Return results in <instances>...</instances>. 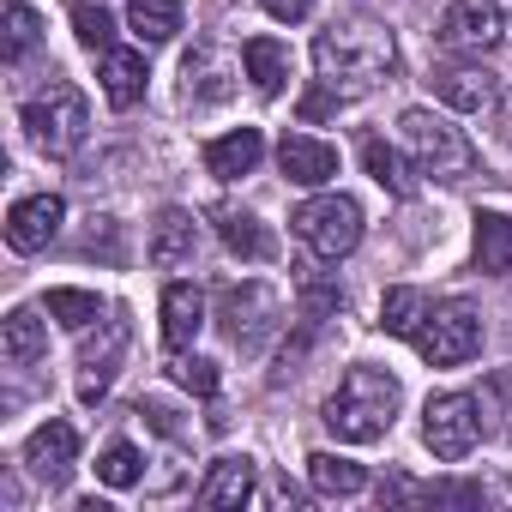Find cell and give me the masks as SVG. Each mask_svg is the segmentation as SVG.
<instances>
[{
    "mask_svg": "<svg viewBox=\"0 0 512 512\" xmlns=\"http://www.w3.org/2000/svg\"><path fill=\"white\" fill-rule=\"evenodd\" d=\"M73 37H79L91 55H109V49H115V19L103 13V0H79V7H73Z\"/></svg>",
    "mask_w": 512,
    "mask_h": 512,
    "instance_id": "30",
    "label": "cell"
},
{
    "mask_svg": "<svg viewBox=\"0 0 512 512\" xmlns=\"http://www.w3.org/2000/svg\"><path fill=\"white\" fill-rule=\"evenodd\" d=\"M145 55L139 49H109L103 55V97L115 103V109H133L139 97H145Z\"/></svg>",
    "mask_w": 512,
    "mask_h": 512,
    "instance_id": "23",
    "label": "cell"
},
{
    "mask_svg": "<svg viewBox=\"0 0 512 512\" xmlns=\"http://www.w3.org/2000/svg\"><path fill=\"white\" fill-rule=\"evenodd\" d=\"M97 482L103 488H139L145 482V452L133 440H109L103 458H97Z\"/></svg>",
    "mask_w": 512,
    "mask_h": 512,
    "instance_id": "28",
    "label": "cell"
},
{
    "mask_svg": "<svg viewBox=\"0 0 512 512\" xmlns=\"http://www.w3.org/2000/svg\"><path fill=\"white\" fill-rule=\"evenodd\" d=\"M25 464H31V476H37V482L61 488V482L73 476V464H79V428L49 416V422L25 440Z\"/></svg>",
    "mask_w": 512,
    "mask_h": 512,
    "instance_id": "12",
    "label": "cell"
},
{
    "mask_svg": "<svg viewBox=\"0 0 512 512\" xmlns=\"http://www.w3.org/2000/svg\"><path fill=\"white\" fill-rule=\"evenodd\" d=\"M410 344L422 350L428 368H458L482 350V314L470 302H440V308H428V320Z\"/></svg>",
    "mask_w": 512,
    "mask_h": 512,
    "instance_id": "6",
    "label": "cell"
},
{
    "mask_svg": "<svg viewBox=\"0 0 512 512\" xmlns=\"http://www.w3.org/2000/svg\"><path fill=\"white\" fill-rule=\"evenodd\" d=\"M217 320H223V332H229L235 350H260L266 332L284 320V302L266 284H229L223 302H217Z\"/></svg>",
    "mask_w": 512,
    "mask_h": 512,
    "instance_id": "9",
    "label": "cell"
},
{
    "mask_svg": "<svg viewBox=\"0 0 512 512\" xmlns=\"http://www.w3.org/2000/svg\"><path fill=\"white\" fill-rule=\"evenodd\" d=\"M127 25L139 43H169L181 31V0H127Z\"/></svg>",
    "mask_w": 512,
    "mask_h": 512,
    "instance_id": "27",
    "label": "cell"
},
{
    "mask_svg": "<svg viewBox=\"0 0 512 512\" xmlns=\"http://www.w3.org/2000/svg\"><path fill=\"white\" fill-rule=\"evenodd\" d=\"M109 308L91 296V290H49V320H61L67 332H85V326H97Z\"/></svg>",
    "mask_w": 512,
    "mask_h": 512,
    "instance_id": "29",
    "label": "cell"
},
{
    "mask_svg": "<svg viewBox=\"0 0 512 512\" xmlns=\"http://www.w3.org/2000/svg\"><path fill=\"white\" fill-rule=\"evenodd\" d=\"M344 296L332 290V284H302V320H320V314H332Z\"/></svg>",
    "mask_w": 512,
    "mask_h": 512,
    "instance_id": "33",
    "label": "cell"
},
{
    "mask_svg": "<svg viewBox=\"0 0 512 512\" xmlns=\"http://www.w3.org/2000/svg\"><path fill=\"white\" fill-rule=\"evenodd\" d=\"M428 85H434V97H440L446 109H458V115H476V109L494 103V73H488V67H440Z\"/></svg>",
    "mask_w": 512,
    "mask_h": 512,
    "instance_id": "19",
    "label": "cell"
},
{
    "mask_svg": "<svg viewBox=\"0 0 512 512\" xmlns=\"http://www.w3.org/2000/svg\"><path fill=\"white\" fill-rule=\"evenodd\" d=\"M500 37H506V13L494 0H452L446 19H440V43L458 55H488Z\"/></svg>",
    "mask_w": 512,
    "mask_h": 512,
    "instance_id": "10",
    "label": "cell"
},
{
    "mask_svg": "<svg viewBox=\"0 0 512 512\" xmlns=\"http://www.w3.org/2000/svg\"><path fill=\"white\" fill-rule=\"evenodd\" d=\"M290 223H296V235L314 260H344V253L362 247V205L350 193H314L296 205Z\"/></svg>",
    "mask_w": 512,
    "mask_h": 512,
    "instance_id": "5",
    "label": "cell"
},
{
    "mask_svg": "<svg viewBox=\"0 0 512 512\" xmlns=\"http://www.w3.org/2000/svg\"><path fill=\"white\" fill-rule=\"evenodd\" d=\"M314 73L338 103H356V97H368L374 85H386L398 73V43H392L386 25H368V19L332 25V31L314 37Z\"/></svg>",
    "mask_w": 512,
    "mask_h": 512,
    "instance_id": "1",
    "label": "cell"
},
{
    "mask_svg": "<svg viewBox=\"0 0 512 512\" xmlns=\"http://www.w3.org/2000/svg\"><path fill=\"white\" fill-rule=\"evenodd\" d=\"M362 169H368L392 199H410V193H416V181H410V169H416V163H404V157H398V145H386L380 133H368V139H362Z\"/></svg>",
    "mask_w": 512,
    "mask_h": 512,
    "instance_id": "24",
    "label": "cell"
},
{
    "mask_svg": "<svg viewBox=\"0 0 512 512\" xmlns=\"http://www.w3.org/2000/svg\"><path fill=\"white\" fill-rule=\"evenodd\" d=\"M253 500V458H217L211 470H205V482H199V506L205 512H241Z\"/></svg>",
    "mask_w": 512,
    "mask_h": 512,
    "instance_id": "15",
    "label": "cell"
},
{
    "mask_svg": "<svg viewBox=\"0 0 512 512\" xmlns=\"http://www.w3.org/2000/svg\"><path fill=\"white\" fill-rule=\"evenodd\" d=\"M43 350H49V326L37 320V308H13L7 326H0V356L13 368H31V362H43Z\"/></svg>",
    "mask_w": 512,
    "mask_h": 512,
    "instance_id": "22",
    "label": "cell"
},
{
    "mask_svg": "<svg viewBox=\"0 0 512 512\" xmlns=\"http://www.w3.org/2000/svg\"><path fill=\"white\" fill-rule=\"evenodd\" d=\"M211 223H217V241L235 253V260H272L278 253V241H272V229L253 217V211H235V205H217L211 211Z\"/></svg>",
    "mask_w": 512,
    "mask_h": 512,
    "instance_id": "17",
    "label": "cell"
},
{
    "mask_svg": "<svg viewBox=\"0 0 512 512\" xmlns=\"http://www.w3.org/2000/svg\"><path fill=\"white\" fill-rule=\"evenodd\" d=\"M398 404H404V392H398V380L386 374V368H350L344 380H338V392L326 398V428L338 434V440H350V446H368V440H380L386 428H392V416H398Z\"/></svg>",
    "mask_w": 512,
    "mask_h": 512,
    "instance_id": "2",
    "label": "cell"
},
{
    "mask_svg": "<svg viewBox=\"0 0 512 512\" xmlns=\"http://www.w3.org/2000/svg\"><path fill=\"white\" fill-rule=\"evenodd\" d=\"M428 296L422 290H410V284H392L386 296H380V332H392V338H416L422 332V320H428Z\"/></svg>",
    "mask_w": 512,
    "mask_h": 512,
    "instance_id": "25",
    "label": "cell"
},
{
    "mask_svg": "<svg viewBox=\"0 0 512 512\" xmlns=\"http://www.w3.org/2000/svg\"><path fill=\"white\" fill-rule=\"evenodd\" d=\"M205 332V290L199 284H169L163 290V344L181 356Z\"/></svg>",
    "mask_w": 512,
    "mask_h": 512,
    "instance_id": "18",
    "label": "cell"
},
{
    "mask_svg": "<svg viewBox=\"0 0 512 512\" xmlns=\"http://www.w3.org/2000/svg\"><path fill=\"white\" fill-rule=\"evenodd\" d=\"M500 115H506V127H512V91H506V103H500Z\"/></svg>",
    "mask_w": 512,
    "mask_h": 512,
    "instance_id": "36",
    "label": "cell"
},
{
    "mask_svg": "<svg viewBox=\"0 0 512 512\" xmlns=\"http://www.w3.org/2000/svg\"><path fill=\"white\" fill-rule=\"evenodd\" d=\"M278 169H284L296 187H326V181L338 175V151H332L326 139H314V133H284Z\"/></svg>",
    "mask_w": 512,
    "mask_h": 512,
    "instance_id": "14",
    "label": "cell"
},
{
    "mask_svg": "<svg viewBox=\"0 0 512 512\" xmlns=\"http://www.w3.org/2000/svg\"><path fill=\"white\" fill-rule=\"evenodd\" d=\"M169 374H175V386H187L193 398H211V392H217V362H205V356H181V362H169Z\"/></svg>",
    "mask_w": 512,
    "mask_h": 512,
    "instance_id": "32",
    "label": "cell"
},
{
    "mask_svg": "<svg viewBox=\"0 0 512 512\" xmlns=\"http://www.w3.org/2000/svg\"><path fill=\"white\" fill-rule=\"evenodd\" d=\"M151 266L157 272H181V266H193V253H199V223H193V211H181V205H169V211H157V223H151Z\"/></svg>",
    "mask_w": 512,
    "mask_h": 512,
    "instance_id": "13",
    "label": "cell"
},
{
    "mask_svg": "<svg viewBox=\"0 0 512 512\" xmlns=\"http://www.w3.org/2000/svg\"><path fill=\"white\" fill-rule=\"evenodd\" d=\"M308 482H314L320 494H332V500H350V494H362V488H368V470H362L356 458L314 452V458H308Z\"/></svg>",
    "mask_w": 512,
    "mask_h": 512,
    "instance_id": "26",
    "label": "cell"
},
{
    "mask_svg": "<svg viewBox=\"0 0 512 512\" xmlns=\"http://www.w3.org/2000/svg\"><path fill=\"white\" fill-rule=\"evenodd\" d=\"M260 7H266L278 25H302V19L314 13V0H260Z\"/></svg>",
    "mask_w": 512,
    "mask_h": 512,
    "instance_id": "34",
    "label": "cell"
},
{
    "mask_svg": "<svg viewBox=\"0 0 512 512\" xmlns=\"http://www.w3.org/2000/svg\"><path fill=\"white\" fill-rule=\"evenodd\" d=\"M127 344H133V326H127L121 308H109V314L97 320V332L85 326V344H79V398H85V404H97V398L109 392V380L121 374Z\"/></svg>",
    "mask_w": 512,
    "mask_h": 512,
    "instance_id": "8",
    "label": "cell"
},
{
    "mask_svg": "<svg viewBox=\"0 0 512 512\" xmlns=\"http://www.w3.org/2000/svg\"><path fill=\"white\" fill-rule=\"evenodd\" d=\"M19 121H25V133H31V145L43 151V157H73L79 145H85V133H91V103H85V91L79 85H49L43 97H31L25 109H19Z\"/></svg>",
    "mask_w": 512,
    "mask_h": 512,
    "instance_id": "4",
    "label": "cell"
},
{
    "mask_svg": "<svg viewBox=\"0 0 512 512\" xmlns=\"http://www.w3.org/2000/svg\"><path fill=\"white\" fill-rule=\"evenodd\" d=\"M398 139H404L416 175H428V181H464V175H476V145L464 139V127H452L434 109H404L398 115Z\"/></svg>",
    "mask_w": 512,
    "mask_h": 512,
    "instance_id": "3",
    "label": "cell"
},
{
    "mask_svg": "<svg viewBox=\"0 0 512 512\" xmlns=\"http://www.w3.org/2000/svg\"><path fill=\"white\" fill-rule=\"evenodd\" d=\"M476 272L482 278L512 272V217L506 211H476Z\"/></svg>",
    "mask_w": 512,
    "mask_h": 512,
    "instance_id": "21",
    "label": "cell"
},
{
    "mask_svg": "<svg viewBox=\"0 0 512 512\" xmlns=\"http://www.w3.org/2000/svg\"><path fill=\"white\" fill-rule=\"evenodd\" d=\"M266 500H272V506H296L302 494H296V482H272V488H266Z\"/></svg>",
    "mask_w": 512,
    "mask_h": 512,
    "instance_id": "35",
    "label": "cell"
},
{
    "mask_svg": "<svg viewBox=\"0 0 512 512\" xmlns=\"http://www.w3.org/2000/svg\"><path fill=\"white\" fill-rule=\"evenodd\" d=\"M67 223V199L61 193H31L7 211V247L13 253H43Z\"/></svg>",
    "mask_w": 512,
    "mask_h": 512,
    "instance_id": "11",
    "label": "cell"
},
{
    "mask_svg": "<svg viewBox=\"0 0 512 512\" xmlns=\"http://www.w3.org/2000/svg\"><path fill=\"white\" fill-rule=\"evenodd\" d=\"M260 157H266V133H260V127H235V133H223V139L205 145V169H211L217 181L253 175V169H260Z\"/></svg>",
    "mask_w": 512,
    "mask_h": 512,
    "instance_id": "16",
    "label": "cell"
},
{
    "mask_svg": "<svg viewBox=\"0 0 512 512\" xmlns=\"http://www.w3.org/2000/svg\"><path fill=\"white\" fill-rule=\"evenodd\" d=\"M422 440L440 464H458L470 458V446L482 440V404L470 392H434L422 404Z\"/></svg>",
    "mask_w": 512,
    "mask_h": 512,
    "instance_id": "7",
    "label": "cell"
},
{
    "mask_svg": "<svg viewBox=\"0 0 512 512\" xmlns=\"http://www.w3.org/2000/svg\"><path fill=\"white\" fill-rule=\"evenodd\" d=\"M37 43H43V19H37V7L13 0V7H7V61H25Z\"/></svg>",
    "mask_w": 512,
    "mask_h": 512,
    "instance_id": "31",
    "label": "cell"
},
{
    "mask_svg": "<svg viewBox=\"0 0 512 512\" xmlns=\"http://www.w3.org/2000/svg\"><path fill=\"white\" fill-rule=\"evenodd\" d=\"M241 73L253 79V91H260V97H278L284 79H290V49L278 37H247L241 43Z\"/></svg>",
    "mask_w": 512,
    "mask_h": 512,
    "instance_id": "20",
    "label": "cell"
}]
</instances>
